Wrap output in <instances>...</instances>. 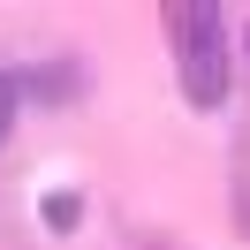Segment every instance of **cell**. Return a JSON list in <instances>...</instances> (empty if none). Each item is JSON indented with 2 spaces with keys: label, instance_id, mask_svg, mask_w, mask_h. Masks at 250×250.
I'll list each match as a JSON object with an SVG mask.
<instances>
[{
  "label": "cell",
  "instance_id": "obj_1",
  "mask_svg": "<svg viewBox=\"0 0 250 250\" xmlns=\"http://www.w3.org/2000/svg\"><path fill=\"white\" fill-rule=\"evenodd\" d=\"M159 23H167V46H174L182 99L197 114L228 106V31H220V8L212 0H174V8H159Z\"/></svg>",
  "mask_w": 250,
  "mask_h": 250
},
{
  "label": "cell",
  "instance_id": "obj_2",
  "mask_svg": "<svg viewBox=\"0 0 250 250\" xmlns=\"http://www.w3.org/2000/svg\"><path fill=\"white\" fill-rule=\"evenodd\" d=\"M23 99H38V106H68V99L83 91V61H46V68H23Z\"/></svg>",
  "mask_w": 250,
  "mask_h": 250
},
{
  "label": "cell",
  "instance_id": "obj_3",
  "mask_svg": "<svg viewBox=\"0 0 250 250\" xmlns=\"http://www.w3.org/2000/svg\"><path fill=\"white\" fill-rule=\"evenodd\" d=\"M38 220H46L53 235H76L83 228V197L76 189H46V197H38Z\"/></svg>",
  "mask_w": 250,
  "mask_h": 250
},
{
  "label": "cell",
  "instance_id": "obj_4",
  "mask_svg": "<svg viewBox=\"0 0 250 250\" xmlns=\"http://www.w3.org/2000/svg\"><path fill=\"white\" fill-rule=\"evenodd\" d=\"M16 106H23V83L0 68V144H8V129H16Z\"/></svg>",
  "mask_w": 250,
  "mask_h": 250
},
{
  "label": "cell",
  "instance_id": "obj_5",
  "mask_svg": "<svg viewBox=\"0 0 250 250\" xmlns=\"http://www.w3.org/2000/svg\"><path fill=\"white\" fill-rule=\"evenodd\" d=\"M144 250H182V243H144Z\"/></svg>",
  "mask_w": 250,
  "mask_h": 250
}]
</instances>
